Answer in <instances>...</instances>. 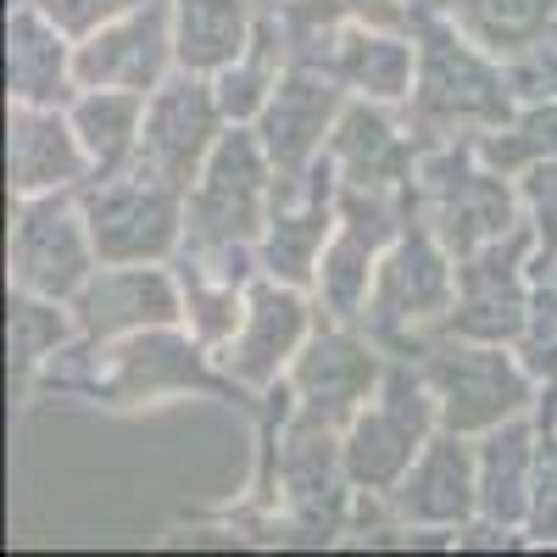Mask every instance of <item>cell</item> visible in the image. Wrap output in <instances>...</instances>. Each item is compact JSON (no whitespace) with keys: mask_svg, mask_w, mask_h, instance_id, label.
Masks as SVG:
<instances>
[{"mask_svg":"<svg viewBox=\"0 0 557 557\" xmlns=\"http://www.w3.org/2000/svg\"><path fill=\"white\" fill-rule=\"evenodd\" d=\"M451 474H462V457L446 446V451H435L424 469H418V485H430V491L407 496V507H418V513H457V507H462V491L451 496Z\"/></svg>","mask_w":557,"mask_h":557,"instance_id":"cell-1","label":"cell"}]
</instances>
